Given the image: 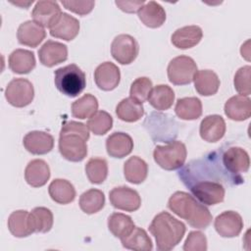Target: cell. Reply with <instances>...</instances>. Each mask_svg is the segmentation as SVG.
I'll use <instances>...</instances> for the list:
<instances>
[{
    "mask_svg": "<svg viewBox=\"0 0 251 251\" xmlns=\"http://www.w3.org/2000/svg\"><path fill=\"white\" fill-rule=\"evenodd\" d=\"M217 152L210 157L193 161L188 164L178 176L193 196L202 204L212 206L224 201L226 189L221 180H229L235 184L232 177L223 168Z\"/></svg>",
    "mask_w": 251,
    "mask_h": 251,
    "instance_id": "6da1fadb",
    "label": "cell"
},
{
    "mask_svg": "<svg viewBox=\"0 0 251 251\" xmlns=\"http://www.w3.org/2000/svg\"><path fill=\"white\" fill-rule=\"evenodd\" d=\"M89 130L86 125L68 121L62 126L59 136V152L63 158L71 162H80L87 155Z\"/></svg>",
    "mask_w": 251,
    "mask_h": 251,
    "instance_id": "7a4b0ae2",
    "label": "cell"
},
{
    "mask_svg": "<svg viewBox=\"0 0 251 251\" xmlns=\"http://www.w3.org/2000/svg\"><path fill=\"white\" fill-rule=\"evenodd\" d=\"M168 208L195 228L205 229L213 220L209 209L184 191L175 192L168 201Z\"/></svg>",
    "mask_w": 251,
    "mask_h": 251,
    "instance_id": "3957f363",
    "label": "cell"
},
{
    "mask_svg": "<svg viewBox=\"0 0 251 251\" xmlns=\"http://www.w3.org/2000/svg\"><path fill=\"white\" fill-rule=\"evenodd\" d=\"M185 225L168 212H161L154 217L149 231L155 237L158 250L170 251L182 239L185 233Z\"/></svg>",
    "mask_w": 251,
    "mask_h": 251,
    "instance_id": "277c9868",
    "label": "cell"
},
{
    "mask_svg": "<svg viewBox=\"0 0 251 251\" xmlns=\"http://www.w3.org/2000/svg\"><path fill=\"white\" fill-rule=\"evenodd\" d=\"M54 82L62 94L68 97H76L86 86V76L78 66L70 64L54 72Z\"/></svg>",
    "mask_w": 251,
    "mask_h": 251,
    "instance_id": "5b68a950",
    "label": "cell"
},
{
    "mask_svg": "<svg viewBox=\"0 0 251 251\" xmlns=\"http://www.w3.org/2000/svg\"><path fill=\"white\" fill-rule=\"evenodd\" d=\"M187 151L181 141H170L166 145H157L153 151L154 161L166 171L181 168L186 160Z\"/></svg>",
    "mask_w": 251,
    "mask_h": 251,
    "instance_id": "8992f818",
    "label": "cell"
},
{
    "mask_svg": "<svg viewBox=\"0 0 251 251\" xmlns=\"http://www.w3.org/2000/svg\"><path fill=\"white\" fill-rule=\"evenodd\" d=\"M221 164L226 172L232 177L235 184L242 183V174L247 173L250 167L248 153L241 147L230 146L225 149L220 157Z\"/></svg>",
    "mask_w": 251,
    "mask_h": 251,
    "instance_id": "52a82bcc",
    "label": "cell"
},
{
    "mask_svg": "<svg viewBox=\"0 0 251 251\" xmlns=\"http://www.w3.org/2000/svg\"><path fill=\"white\" fill-rule=\"evenodd\" d=\"M195 61L185 55H180L172 59L168 65L167 75L170 82L175 85L189 84L197 72Z\"/></svg>",
    "mask_w": 251,
    "mask_h": 251,
    "instance_id": "ba28073f",
    "label": "cell"
},
{
    "mask_svg": "<svg viewBox=\"0 0 251 251\" xmlns=\"http://www.w3.org/2000/svg\"><path fill=\"white\" fill-rule=\"evenodd\" d=\"M34 97V88L32 83L23 77L12 79L6 89L5 98L9 104L17 108H23L29 105Z\"/></svg>",
    "mask_w": 251,
    "mask_h": 251,
    "instance_id": "9c48e42d",
    "label": "cell"
},
{
    "mask_svg": "<svg viewBox=\"0 0 251 251\" xmlns=\"http://www.w3.org/2000/svg\"><path fill=\"white\" fill-rule=\"evenodd\" d=\"M139 46L135 38L129 34L117 35L111 44L113 58L122 65L131 64L137 57Z\"/></svg>",
    "mask_w": 251,
    "mask_h": 251,
    "instance_id": "30bf717a",
    "label": "cell"
},
{
    "mask_svg": "<svg viewBox=\"0 0 251 251\" xmlns=\"http://www.w3.org/2000/svg\"><path fill=\"white\" fill-rule=\"evenodd\" d=\"M109 200L114 208L126 212H134L141 206L138 192L126 185L113 188L109 192Z\"/></svg>",
    "mask_w": 251,
    "mask_h": 251,
    "instance_id": "8fae6325",
    "label": "cell"
},
{
    "mask_svg": "<svg viewBox=\"0 0 251 251\" xmlns=\"http://www.w3.org/2000/svg\"><path fill=\"white\" fill-rule=\"evenodd\" d=\"M214 226L222 237H236L243 228V220L237 212L225 211L217 216Z\"/></svg>",
    "mask_w": 251,
    "mask_h": 251,
    "instance_id": "7c38bea8",
    "label": "cell"
},
{
    "mask_svg": "<svg viewBox=\"0 0 251 251\" xmlns=\"http://www.w3.org/2000/svg\"><path fill=\"white\" fill-rule=\"evenodd\" d=\"M62 11L56 1L40 0L37 1L31 12L34 22L43 27H51L61 16Z\"/></svg>",
    "mask_w": 251,
    "mask_h": 251,
    "instance_id": "4fadbf2b",
    "label": "cell"
},
{
    "mask_svg": "<svg viewBox=\"0 0 251 251\" xmlns=\"http://www.w3.org/2000/svg\"><path fill=\"white\" fill-rule=\"evenodd\" d=\"M120 80V69L112 62H104L94 71V81L96 85L104 91L115 89L119 85Z\"/></svg>",
    "mask_w": 251,
    "mask_h": 251,
    "instance_id": "5bb4252c",
    "label": "cell"
},
{
    "mask_svg": "<svg viewBox=\"0 0 251 251\" xmlns=\"http://www.w3.org/2000/svg\"><path fill=\"white\" fill-rule=\"evenodd\" d=\"M26 151L33 155H44L54 147V137L45 131L32 130L26 133L23 139Z\"/></svg>",
    "mask_w": 251,
    "mask_h": 251,
    "instance_id": "9a60e30c",
    "label": "cell"
},
{
    "mask_svg": "<svg viewBox=\"0 0 251 251\" xmlns=\"http://www.w3.org/2000/svg\"><path fill=\"white\" fill-rule=\"evenodd\" d=\"M38 58L42 65L54 67L68 59V47L61 42L47 40L38 50Z\"/></svg>",
    "mask_w": 251,
    "mask_h": 251,
    "instance_id": "2e32d148",
    "label": "cell"
},
{
    "mask_svg": "<svg viewBox=\"0 0 251 251\" xmlns=\"http://www.w3.org/2000/svg\"><path fill=\"white\" fill-rule=\"evenodd\" d=\"M46 36V31L42 25L34 21H25L20 25L17 31V38L20 44L36 47Z\"/></svg>",
    "mask_w": 251,
    "mask_h": 251,
    "instance_id": "e0dca14e",
    "label": "cell"
},
{
    "mask_svg": "<svg viewBox=\"0 0 251 251\" xmlns=\"http://www.w3.org/2000/svg\"><path fill=\"white\" fill-rule=\"evenodd\" d=\"M199 133L207 142H217L226 133V122L220 115L206 116L200 123Z\"/></svg>",
    "mask_w": 251,
    "mask_h": 251,
    "instance_id": "ac0fdd59",
    "label": "cell"
},
{
    "mask_svg": "<svg viewBox=\"0 0 251 251\" xmlns=\"http://www.w3.org/2000/svg\"><path fill=\"white\" fill-rule=\"evenodd\" d=\"M79 32V22L75 17L62 13L57 22L50 27V34L53 37L71 41Z\"/></svg>",
    "mask_w": 251,
    "mask_h": 251,
    "instance_id": "d6986e66",
    "label": "cell"
},
{
    "mask_svg": "<svg viewBox=\"0 0 251 251\" xmlns=\"http://www.w3.org/2000/svg\"><path fill=\"white\" fill-rule=\"evenodd\" d=\"M133 149V140L126 132L116 131L106 139V150L110 157L122 159L131 153Z\"/></svg>",
    "mask_w": 251,
    "mask_h": 251,
    "instance_id": "ffe728a7",
    "label": "cell"
},
{
    "mask_svg": "<svg viewBox=\"0 0 251 251\" xmlns=\"http://www.w3.org/2000/svg\"><path fill=\"white\" fill-rule=\"evenodd\" d=\"M203 37L202 28L198 25H185L177 28L171 37L174 46L178 49H189L196 46Z\"/></svg>",
    "mask_w": 251,
    "mask_h": 251,
    "instance_id": "44dd1931",
    "label": "cell"
},
{
    "mask_svg": "<svg viewBox=\"0 0 251 251\" xmlns=\"http://www.w3.org/2000/svg\"><path fill=\"white\" fill-rule=\"evenodd\" d=\"M224 111L226 116L232 121H245L251 116V100L248 96L234 95L226 102Z\"/></svg>",
    "mask_w": 251,
    "mask_h": 251,
    "instance_id": "7402d4cb",
    "label": "cell"
},
{
    "mask_svg": "<svg viewBox=\"0 0 251 251\" xmlns=\"http://www.w3.org/2000/svg\"><path fill=\"white\" fill-rule=\"evenodd\" d=\"M8 228L16 237H26L35 232L30 213L25 210L14 211L8 218Z\"/></svg>",
    "mask_w": 251,
    "mask_h": 251,
    "instance_id": "603a6c76",
    "label": "cell"
},
{
    "mask_svg": "<svg viewBox=\"0 0 251 251\" xmlns=\"http://www.w3.org/2000/svg\"><path fill=\"white\" fill-rule=\"evenodd\" d=\"M50 177V168L41 159H34L28 162L25 170V181L32 187H41L46 184Z\"/></svg>",
    "mask_w": 251,
    "mask_h": 251,
    "instance_id": "cb8c5ba5",
    "label": "cell"
},
{
    "mask_svg": "<svg viewBox=\"0 0 251 251\" xmlns=\"http://www.w3.org/2000/svg\"><path fill=\"white\" fill-rule=\"evenodd\" d=\"M8 64L13 73L25 75L35 68L36 61L32 51L26 49H16L10 54Z\"/></svg>",
    "mask_w": 251,
    "mask_h": 251,
    "instance_id": "d4e9b609",
    "label": "cell"
},
{
    "mask_svg": "<svg viewBox=\"0 0 251 251\" xmlns=\"http://www.w3.org/2000/svg\"><path fill=\"white\" fill-rule=\"evenodd\" d=\"M194 87L202 96H211L218 92L220 87V78L212 70L197 71L193 76Z\"/></svg>",
    "mask_w": 251,
    "mask_h": 251,
    "instance_id": "484cf974",
    "label": "cell"
},
{
    "mask_svg": "<svg viewBox=\"0 0 251 251\" xmlns=\"http://www.w3.org/2000/svg\"><path fill=\"white\" fill-rule=\"evenodd\" d=\"M137 15L142 24L151 28L160 27L166 21L165 9L155 1L145 3L138 10Z\"/></svg>",
    "mask_w": 251,
    "mask_h": 251,
    "instance_id": "4316f807",
    "label": "cell"
},
{
    "mask_svg": "<svg viewBox=\"0 0 251 251\" xmlns=\"http://www.w3.org/2000/svg\"><path fill=\"white\" fill-rule=\"evenodd\" d=\"M48 192L53 201L62 205L70 204L76 195L75 186L69 180L63 178L54 179L49 184Z\"/></svg>",
    "mask_w": 251,
    "mask_h": 251,
    "instance_id": "83f0119b",
    "label": "cell"
},
{
    "mask_svg": "<svg viewBox=\"0 0 251 251\" xmlns=\"http://www.w3.org/2000/svg\"><path fill=\"white\" fill-rule=\"evenodd\" d=\"M124 175L130 183H142L148 175V165L140 157L132 156L124 164Z\"/></svg>",
    "mask_w": 251,
    "mask_h": 251,
    "instance_id": "f1b7e54d",
    "label": "cell"
},
{
    "mask_svg": "<svg viewBox=\"0 0 251 251\" xmlns=\"http://www.w3.org/2000/svg\"><path fill=\"white\" fill-rule=\"evenodd\" d=\"M175 113L181 120H197L202 115L201 100L197 97L179 98L176 103Z\"/></svg>",
    "mask_w": 251,
    "mask_h": 251,
    "instance_id": "f546056e",
    "label": "cell"
},
{
    "mask_svg": "<svg viewBox=\"0 0 251 251\" xmlns=\"http://www.w3.org/2000/svg\"><path fill=\"white\" fill-rule=\"evenodd\" d=\"M147 100L154 109L165 111L173 106L175 92L173 88L167 84H158L152 88Z\"/></svg>",
    "mask_w": 251,
    "mask_h": 251,
    "instance_id": "4dcf8cb0",
    "label": "cell"
},
{
    "mask_svg": "<svg viewBox=\"0 0 251 251\" xmlns=\"http://www.w3.org/2000/svg\"><path fill=\"white\" fill-rule=\"evenodd\" d=\"M116 115L121 121L134 123L143 117L144 108L141 103L131 97H127L119 102L116 107Z\"/></svg>",
    "mask_w": 251,
    "mask_h": 251,
    "instance_id": "1f68e13d",
    "label": "cell"
},
{
    "mask_svg": "<svg viewBox=\"0 0 251 251\" xmlns=\"http://www.w3.org/2000/svg\"><path fill=\"white\" fill-rule=\"evenodd\" d=\"M122 245L130 250L135 251H151L153 243L147 232L138 226H134L131 232L121 239Z\"/></svg>",
    "mask_w": 251,
    "mask_h": 251,
    "instance_id": "d6a6232c",
    "label": "cell"
},
{
    "mask_svg": "<svg viewBox=\"0 0 251 251\" xmlns=\"http://www.w3.org/2000/svg\"><path fill=\"white\" fill-rule=\"evenodd\" d=\"M78 204L83 213L88 215L95 214L103 209L105 205V195L101 190L91 188L80 195Z\"/></svg>",
    "mask_w": 251,
    "mask_h": 251,
    "instance_id": "836d02e7",
    "label": "cell"
},
{
    "mask_svg": "<svg viewBox=\"0 0 251 251\" xmlns=\"http://www.w3.org/2000/svg\"><path fill=\"white\" fill-rule=\"evenodd\" d=\"M132 219L123 213H113L108 218V228L111 233L120 239L128 235L134 228Z\"/></svg>",
    "mask_w": 251,
    "mask_h": 251,
    "instance_id": "e575fe53",
    "label": "cell"
},
{
    "mask_svg": "<svg viewBox=\"0 0 251 251\" xmlns=\"http://www.w3.org/2000/svg\"><path fill=\"white\" fill-rule=\"evenodd\" d=\"M97 110L98 100L90 93L84 94L72 104V115L80 120H84L86 118L89 119L97 112Z\"/></svg>",
    "mask_w": 251,
    "mask_h": 251,
    "instance_id": "d590c367",
    "label": "cell"
},
{
    "mask_svg": "<svg viewBox=\"0 0 251 251\" xmlns=\"http://www.w3.org/2000/svg\"><path fill=\"white\" fill-rule=\"evenodd\" d=\"M85 174L88 180L94 184H101L108 176V163L104 158L93 157L85 164Z\"/></svg>",
    "mask_w": 251,
    "mask_h": 251,
    "instance_id": "8d00e7d4",
    "label": "cell"
},
{
    "mask_svg": "<svg viewBox=\"0 0 251 251\" xmlns=\"http://www.w3.org/2000/svg\"><path fill=\"white\" fill-rule=\"evenodd\" d=\"M30 216L35 232L45 233L52 228L54 219L50 209L46 207H35L30 212Z\"/></svg>",
    "mask_w": 251,
    "mask_h": 251,
    "instance_id": "74e56055",
    "label": "cell"
},
{
    "mask_svg": "<svg viewBox=\"0 0 251 251\" xmlns=\"http://www.w3.org/2000/svg\"><path fill=\"white\" fill-rule=\"evenodd\" d=\"M86 126L95 135H104L112 128L113 118L108 112L100 110L88 119Z\"/></svg>",
    "mask_w": 251,
    "mask_h": 251,
    "instance_id": "f35d334b",
    "label": "cell"
},
{
    "mask_svg": "<svg viewBox=\"0 0 251 251\" xmlns=\"http://www.w3.org/2000/svg\"><path fill=\"white\" fill-rule=\"evenodd\" d=\"M152 88L153 83L151 79L147 76H140L132 81L129 89V95L131 98L142 104L148 99Z\"/></svg>",
    "mask_w": 251,
    "mask_h": 251,
    "instance_id": "ab89813d",
    "label": "cell"
},
{
    "mask_svg": "<svg viewBox=\"0 0 251 251\" xmlns=\"http://www.w3.org/2000/svg\"><path fill=\"white\" fill-rule=\"evenodd\" d=\"M251 67L243 66L237 70L234 75L233 84L235 90L243 96H249L251 94Z\"/></svg>",
    "mask_w": 251,
    "mask_h": 251,
    "instance_id": "60d3db41",
    "label": "cell"
},
{
    "mask_svg": "<svg viewBox=\"0 0 251 251\" xmlns=\"http://www.w3.org/2000/svg\"><path fill=\"white\" fill-rule=\"evenodd\" d=\"M207 248V237L197 230L190 231L183 244L184 251H206Z\"/></svg>",
    "mask_w": 251,
    "mask_h": 251,
    "instance_id": "b9f144b4",
    "label": "cell"
},
{
    "mask_svg": "<svg viewBox=\"0 0 251 251\" xmlns=\"http://www.w3.org/2000/svg\"><path fill=\"white\" fill-rule=\"evenodd\" d=\"M62 5L79 16H85L89 14L94 8V1H62Z\"/></svg>",
    "mask_w": 251,
    "mask_h": 251,
    "instance_id": "7bdbcfd3",
    "label": "cell"
},
{
    "mask_svg": "<svg viewBox=\"0 0 251 251\" xmlns=\"http://www.w3.org/2000/svg\"><path fill=\"white\" fill-rule=\"evenodd\" d=\"M115 4L124 12L126 13H135L145 4L142 1H116Z\"/></svg>",
    "mask_w": 251,
    "mask_h": 251,
    "instance_id": "ee69618b",
    "label": "cell"
}]
</instances>
